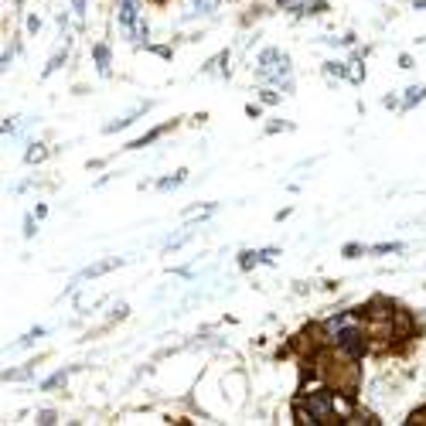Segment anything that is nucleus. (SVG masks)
Instances as JSON below:
<instances>
[{
	"label": "nucleus",
	"mask_w": 426,
	"mask_h": 426,
	"mask_svg": "<svg viewBox=\"0 0 426 426\" xmlns=\"http://www.w3.org/2000/svg\"><path fill=\"white\" fill-rule=\"evenodd\" d=\"M185 181V171H178V178H167V181H160V187H178Z\"/></svg>",
	"instance_id": "nucleus-8"
},
{
	"label": "nucleus",
	"mask_w": 426,
	"mask_h": 426,
	"mask_svg": "<svg viewBox=\"0 0 426 426\" xmlns=\"http://www.w3.org/2000/svg\"><path fill=\"white\" fill-rule=\"evenodd\" d=\"M41 157H45V150H41V143H34V147H31V150H27V154H24V160H27V164H38V160H41Z\"/></svg>",
	"instance_id": "nucleus-6"
},
{
	"label": "nucleus",
	"mask_w": 426,
	"mask_h": 426,
	"mask_svg": "<svg viewBox=\"0 0 426 426\" xmlns=\"http://www.w3.org/2000/svg\"><path fill=\"white\" fill-rule=\"evenodd\" d=\"M120 21H123L127 27L136 24V7H134V0H120Z\"/></svg>",
	"instance_id": "nucleus-3"
},
{
	"label": "nucleus",
	"mask_w": 426,
	"mask_h": 426,
	"mask_svg": "<svg viewBox=\"0 0 426 426\" xmlns=\"http://www.w3.org/2000/svg\"><path fill=\"white\" fill-rule=\"evenodd\" d=\"M65 382V372H58V375H52L48 382H45V389H52V385H62Z\"/></svg>",
	"instance_id": "nucleus-9"
},
{
	"label": "nucleus",
	"mask_w": 426,
	"mask_h": 426,
	"mask_svg": "<svg viewBox=\"0 0 426 426\" xmlns=\"http://www.w3.org/2000/svg\"><path fill=\"white\" fill-rule=\"evenodd\" d=\"M76 14H79V17L85 14V0H76Z\"/></svg>",
	"instance_id": "nucleus-11"
},
{
	"label": "nucleus",
	"mask_w": 426,
	"mask_h": 426,
	"mask_svg": "<svg viewBox=\"0 0 426 426\" xmlns=\"http://www.w3.org/2000/svg\"><path fill=\"white\" fill-rule=\"evenodd\" d=\"M423 96H426V89H423V85H420V89H409V96H406V106H413V103H420Z\"/></svg>",
	"instance_id": "nucleus-7"
},
{
	"label": "nucleus",
	"mask_w": 426,
	"mask_h": 426,
	"mask_svg": "<svg viewBox=\"0 0 426 426\" xmlns=\"http://www.w3.org/2000/svg\"><path fill=\"white\" fill-rule=\"evenodd\" d=\"M164 130H167V127H157V130H150V134L143 136V140H136V143H130V147H134V150H136V147H147V143H150V140H157Z\"/></svg>",
	"instance_id": "nucleus-5"
},
{
	"label": "nucleus",
	"mask_w": 426,
	"mask_h": 426,
	"mask_svg": "<svg viewBox=\"0 0 426 426\" xmlns=\"http://www.w3.org/2000/svg\"><path fill=\"white\" fill-rule=\"evenodd\" d=\"M120 263H123V260H116V256H113V260H103V263L89 267L85 273H82V276H85V280H96V276H103V273H109V269H116Z\"/></svg>",
	"instance_id": "nucleus-2"
},
{
	"label": "nucleus",
	"mask_w": 426,
	"mask_h": 426,
	"mask_svg": "<svg viewBox=\"0 0 426 426\" xmlns=\"http://www.w3.org/2000/svg\"><path fill=\"white\" fill-rule=\"evenodd\" d=\"M260 76L263 79H287L290 76V58H287V52H280V48H269V52H263V58H260Z\"/></svg>",
	"instance_id": "nucleus-1"
},
{
	"label": "nucleus",
	"mask_w": 426,
	"mask_h": 426,
	"mask_svg": "<svg viewBox=\"0 0 426 426\" xmlns=\"http://www.w3.org/2000/svg\"><path fill=\"white\" fill-rule=\"evenodd\" d=\"M96 62H99V72H103V76H109V52L103 48V45L96 48Z\"/></svg>",
	"instance_id": "nucleus-4"
},
{
	"label": "nucleus",
	"mask_w": 426,
	"mask_h": 426,
	"mask_svg": "<svg viewBox=\"0 0 426 426\" xmlns=\"http://www.w3.org/2000/svg\"><path fill=\"white\" fill-rule=\"evenodd\" d=\"M38 423H55V413H52V409H45V413H38Z\"/></svg>",
	"instance_id": "nucleus-10"
}]
</instances>
